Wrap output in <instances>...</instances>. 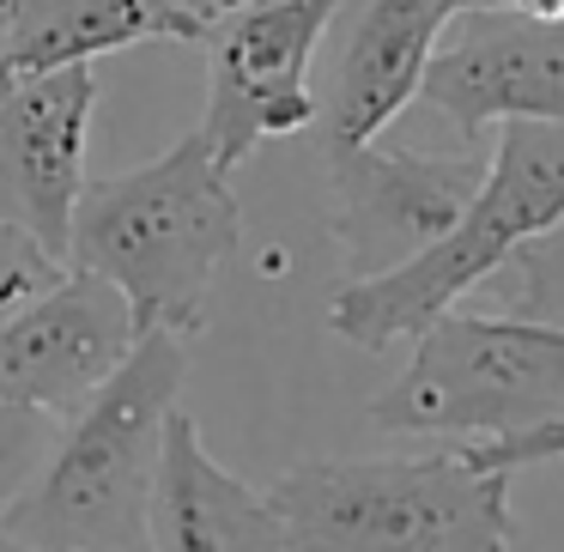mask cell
Returning a JSON list of instances; mask_svg holds the SVG:
<instances>
[{
  "label": "cell",
  "instance_id": "13",
  "mask_svg": "<svg viewBox=\"0 0 564 552\" xmlns=\"http://www.w3.org/2000/svg\"><path fill=\"white\" fill-rule=\"evenodd\" d=\"M231 0H19L0 37V74L79 67L134 43H207Z\"/></svg>",
  "mask_w": 564,
  "mask_h": 552
},
{
  "label": "cell",
  "instance_id": "18",
  "mask_svg": "<svg viewBox=\"0 0 564 552\" xmlns=\"http://www.w3.org/2000/svg\"><path fill=\"white\" fill-rule=\"evenodd\" d=\"M522 13H540V19H564V0H510Z\"/></svg>",
  "mask_w": 564,
  "mask_h": 552
},
{
  "label": "cell",
  "instance_id": "14",
  "mask_svg": "<svg viewBox=\"0 0 564 552\" xmlns=\"http://www.w3.org/2000/svg\"><path fill=\"white\" fill-rule=\"evenodd\" d=\"M491 280H498L510 316H534V322H558L564 328V219L552 231L528 237Z\"/></svg>",
  "mask_w": 564,
  "mask_h": 552
},
{
  "label": "cell",
  "instance_id": "6",
  "mask_svg": "<svg viewBox=\"0 0 564 552\" xmlns=\"http://www.w3.org/2000/svg\"><path fill=\"white\" fill-rule=\"evenodd\" d=\"M340 0H231L213 25L207 116L195 134L237 171L261 140L304 134L316 122V55Z\"/></svg>",
  "mask_w": 564,
  "mask_h": 552
},
{
  "label": "cell",
  "instance_id": "15",
  "mask_svg": "<svg viewBox=\"0 0 564 552\" xmlns=\"http://www.w3.org/2000/svg\"><path fill=\"white\" fill-rule=\"evenodd\" d=\"M55 437H62V419L55 413L0 401V516L25 498V486L37 479V467L50 462Z\"/></svg>",
  "mask_w": 564,
  "mask_h": 552
},
{
  "label": "cell",
  "instance_id": "8",
  "mask_svg": "<svg viewBox=\"0 0 564 552\" xmlns=\"http://www.w3.org/2000/svg\"><path fill=\"white\" fill-rule=\"evenodd\" d=\"M328 159V225L346 249V280L419 256L455 225L486 176V152H401L377 140H322Z\"/></svg>",
  "mask_w": 564,
  "mask_h": 552
},
{
  "label": "cell",
  "instance_id": "16",
  "mask_svg": "<svg viewBox=\"0 0 564 552\" xmlns=\"http://www.w3.org/2000/svg\"><path fill=\"white\" fill-rule=\"evenodd\" d=\"M67 261H55L43 243H31L19 225H0V316L19 304V297H31L43 280H55Z\"/></svg>",
  "mask_w": 564,
  "mask_h": 552
},
{
  "label": "cell",
  "instance_id": "2",
  "mask_svg": "<svg viewBox=\"0 0 564 552\" xmlns=\"http://www.w3.org/2000/svg\"><path fill=\"white\" fill-rule=\"evenodd\" d=\"M183 377V334H140L116 377L62 419L50 462L0 528L31 552H147V498Z\"/></svg>",
  "mask_w": 564,
  "mask_h": 552
},
{
  "label": "cell",
  "instance_id": "3",
  "mask_svg": "<svg viewBox=\"0 0 564 552\" xmlns=\"http://www.w3.org/2000/svg\"><path fill=\"white\" fill-rule=\"evenodd\" d=\"M285 552H510V474L467 450L297 462L268 486Z\"/></svg>",
  "mask_w": 564,
  "mask_h": 552
},
{
  "label": "cell",
  "instance_id": "1",
  "mask_svg": "<svg viewBox=\"0 0 564 552\" xmlns=\"http://www.w3.org/2000/svg\"><path fill=\"white\" fill-rule=\"evenodd\" d=\"M243 237L231 171L200 134H183L140 171L86 183L67 219V268L116 285L140 334H195L207 292Z\"/></svg>",
  "mask_w": 564,
  "mask_h": 552
},
{
  "label": "cell",
  "instance_id": "11",
  "mask_svg": "<svg viewBox=\"0 0 564 552\" xmlns=\"http://www.w3.org/2000/svg\"><path fill=\"white\" fill-rule=\"evenodd\" d=\"M462 0H340L322 31L328 74L316 91L322 140H382L413 104L443 19Z\"/></svg>",
  "mask_w": 564,
  "mask_h": 552
},
{
  "label": "cell",
  "instance_id": "10",
  "mask_svg": "<svg viewBox=\"0 0 564 552\" xmlns=\"http://www.w3.org/2000/svg\"><path fill=\"white\" fill-rule=\"evenodd\" d=\"M91 104V62L0 74V225H19L55 261L67 256V219L86 188Z\"/></svg>",
  "mask_w": 564,
  "mask_h": 552
},
{
  "label": "cell",
  "instance_id": "4",
  "mask_svg": "<svg viewBox=\"0 0 564 552\" xmlns=\"http://www.w3.org/2000/svg\"><path fill=\"white\" fill-rule=\"evenodd\" d=\"M564 219V122H498L486 176L455 213V225L419 256L365 280H340L328 297V328L365 353L413 340L431 316L455 310L486 285L528 237Z\"/></svg>",
  "mask_w": 564,
  "mask_h": 552
},
{
  "label": "cell",
  "instance_id": "5",
  "mask_svg": "<svg viewBox=\"0 0 564 552\" xmlns=\"http://www.w3.org/2000/svg\"><path fill=\"white\" fill-rule=\"evenodd\" d=\"M564 419V328L510 310H443L413 334V358L370 401L394 437H516Z\"/></svg>",
  "mask_w": 564,
  "mask_h": 552
},
{
  "label": "cell",
  "instance_id": "19",
  "mask_svg": "<svg viewBox=\"0 0 564 552\" xmlns=\"http://www.w3.org/2000/svg\"><path fill=\"white\" fill-rule=\"evenodd\" d=\"M13 13H19V0H0V37H7V25H13Z\"/></svg>",
  "mask_w": 564,
  "mask_h": 552
},
{
  "label": "cell",
  "instance_id": "12",
  "mask_svg": "<svg viewBox=\"0 0 564 552\" xmlns=\"http://www.w3.org/2000/svg\"><path fill=\"white\" fill-rule=\"evenodd\" d=\"M147 552H285V528L268 491L243 486L231 467L213 462L183 407L164 419L147 498Z\"/></svg>",
  "mask_w": 564,
  "mask_h": 552
},
{
  "label": "cell",
  "instance_id": "17",
  "mask_svg": "<svg viewBox=\"0 0 564 552\" xmlns=\"http://www.w3.org/2000/svg\"><path fill=\"white\" fill-rule=\"evenodd\" d=\"M474 467L491 474H516V467H540V462H564V419L534 431H516V437H486V443H462Z\"/></svg>",
  "mask_w": 564,
  "mask_h": 552
},
{
  "label": "cell",
  "instance_id": "20",
  "mask_svg": "<svg viewBox=\"0 0 564 552\" xmlns=\"http://www.w3.org/2000/svg\"><path fill=\"white\" fill-rule=\"evenodd\" d=\"M0 552H31V546H19V540L7 534V528H0Z\"/></svg>",
  "mask_w": 564,
  "mask_h": 552
},
{
  "label": "cell",
  "instance_id": "7",
  "mask_svg": "<svg viewBox=\"0 0 564 552\" xmlns=\"http://www.w3.org/2000/svg\"><path fill=\"white\" fill-rule=\"evenodd\" d=\"M413 98L467 140L498 122H564V19L510 0H462L431 43Z\"/></svg>",
  "mask_w": 564,
  "mask_h": 552
},
{
  "label": "cell",
  "instance_id": "9",
  "mask_svg": "<svg viewBox=\"0 0 564 552\" xmlns=\"http://www.w3.org/2000/svg\"><path fill=\"white\" fill-rule=\"evenodd\" d=\"M140 328L122 292L98 273L62 268L0 316V401L67 419L116 377Z\"/></svg>",
  "mask_w": 564,
  "mask_h": 552
}]
</instances>
